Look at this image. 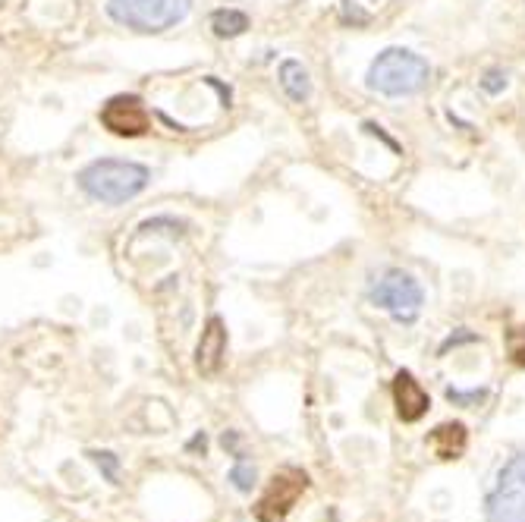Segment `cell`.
I'll return each mask as SVG.
<instances>
[{
  "instance_id": "6da1fadb",
  "label": "cell",
  "mask_w": 525,
  "mask_h": 522,
  "mask_svg": "<svg viewBox=\"0 0 525 522\" xmlns=\"http://www.w3.org/2000/svg\"><path fill=\"white\" fill-rule=\"evenodd\" d=\"M79 189L101 205H123L148 186V167L136 161L101 158L79 170Z\"/></svg>"
},
{
  "instance_id": "7a4b0ae2",
  "label": "cell",
  "mask_w": 525,
  "mask_h": 522,
  "mask_svg": "<svg viewBox=\"0 0 525 522\" xmlns=\"http://www.w3.org/2000/svg\"><path fill=\"white\" fill-rule=\"evenodd\" d=\"M431 79L428 60L406 48H387L375 57L368 70V89L387 98H409L419 95Z\"/></svg>"
},
{
  "instance_id": "3957f363",
  "label": "cell",
  "mask_w": 525,
  "mask_h": 522,
  "mask_svg": "<svg viewBox=\"0 0 525 522\" xmlns=\"http://www.w3.org/2000/svg\"><path fill=\"white\" fill-rule=\"evenodd\" d=\"M192 0H107V16L139 35L167 32L189 16Z\"/></svg>"
},
{
  "instance_id": "277c9868",
  "label": "cell",
  "mask_w": 525,
  "mask_h": 522,
  "mask_svg": "<svg viewBox=\"0 0 525 522\" xmlns=\"http://www.w3.org/2000/svg\"><path fill=\"white\" fill-rule=\"evenodd\" d=\"M371 302L378 309L390 312L397 321H415V315L425 306V293L419 280L406 271H387L375 287H371Z\"/></svg>"
},
{
  "instance_id": "5b68a950",
  "label": "cell",
  "mask_w": 525,
  "mask_h": 522,
  "mask_svg": "<svg viewBox=\"0 0 525 522\" xmlns=\"http://www.w3.org/2000/svg\"><path fill=\"white\" fill-rule=\"evenodd\" d=\"M488 522H525V456L503 466L488 494Z\"/></svg>"
},
{
  "instance_id": "8992f818",
  "label": "cell",
  "mask_w": 525,
  "mask_h": 522,
  "mask_svg": "<svg viewBox=\"0 0 525 522\" xmlns=\"http://www.w3.org/2000/svg\"><path fill=\"white\" fill-rule=\"evenodd\" d=\"M309 488V475L296 466H287L274 472L268 491L261 494V500L255 504V519L258 522H287L290 510L296 507V500L302 497V491Z\"/></svg>"
},
{
  "instance_id": "52a82bcc",
  "label": "cell",
  "mask_w": 525,
  "mask_h": 522,
  "mask_svg": "<svg viewBox=\"0 0 525 522\" xmlns=\"http://www.w3.org/2000/svg\"><path fill=\"white\" fill-rule=\"evenodd\" d=\"M101 123L111 129L114 136H123V139L145 136L151 129V117L136 95H117V98L107 101L101 107Z\"/></svg>"
},
{
  "instance_id": "ba28073f",
  "label": "cell",
  "mask_w": 525,
  "mask_h": 522,
  "mask_svg": "<svg viewBox=\"0 0 525 522\" xmlns=\"http://www.w3.org/2000/svg\"><path fill=\"white\" fill-rule=\"evenodd\" d=\"M224 356H227V331H224V321L214 315L208 318L202 340H199V350H195V368L211 378L221 372Z\"/></svg>"
},
{
  "instance_id": "9c48e42d",
  "label": "cell",
  "mask_w": 525,
  "mask_h": 522,
  "mask_svg": "<svg viewBox=\"0 0 525 522\" xmlns=\"http://www.w3.org/2000/svg\"><path fill=\"white\" fill-rule=\"evenodd\" d=\"M393 403H397V416L403 422H419L431 406L428 394L422 390V384L412 378V372H400L393 378Z\"/></svg>"
},
{
  "instance_id": "30bf717a",
  "label": "cell",
  "mask_w": 525,
  "mask_h": 522,
  "mask_svg": "<svg viewBox=\"0 0 525 522\" xmlns=\"http://www.w3.org/2000/svg\"><path fill=\"white\" fill-rule=\"evenodd\" d=\"M466 441H469V434L463 422H444L428 434V444L441 460H459L466 450Z\"/></svg>"
},
{
  "instance_id": "8fae6325",
  "label": "cell",
  "mask_w": 525,
  "mask_h": 522,
  "mask_svg": "<svg viewBox=\"0 0 525 522\" xmlns=\"http://www.w3.org/2000/svg\"><path fill=\"white\" fill-rule=\"evenodd\" d=\"M277 79H280V89L287 92L290 101H296V104L309 101V95H312V79H309V70H305L299 60H283Z\"/></svg>"
},
{
  "instance_id": "7c38bea8",
  "label": "cell",
  "mask_w": 525,
  "mask_h": 522,
  "mask_svg": "<svg viewBox=\"0 0 525 522\" xmlns=\"http://www.w3.org/2000/svg\"><path fill=\"white\" fill-rule=\"evenodd\" d=\"M211 29L217 38H236L249 29V16L239 13V10H217L211 16Z\"/></svg>"
},
{
  "instance_id": "4fadbf2b",
  "label": "cell",
  "mask_w": 525,
  "mask_h": 522,
  "mask_svg": "<svg viewBox=\"0 0 525 522\" xmlns=\"http://www.w3.org/2000/svg\"><path fill=\"white\" fill-rule=\"evenodd\" d=\"M89 456H92V463L104 472L107 482L120 485V460H117V456H114L111 450H92Z\"/></svg>"
},
{
  "instance_id": "5bb4252c",
  "label": "cell",
  "mask_w": 525,
  "mask_h": 522,
  "mask_svg": "<svg viewBox=\"0 0 525 522\" xmlns=\"http://www.w3.org/2000/svg\"><path fill=\"white\" fill-rule=\"evenodd\" d=\"M230 482H233V488H236V491L249 494V491H252V485H255V466H252V463H246V460H239V463L230 469Z\"/></svg>"
},
{
  "instance_id": "9a60e30c",
  "label": "cell",
  "mask_w": 525,
  "mask_h": 522,
  "mask_svg": "<svg viewBox=\"0 0 525 522\" xmlns=\"http://www.w3.org/2000/svg\"><path fill=\"white\" fill-rule=\"evenodd\" d=\"M485 397H488V390H456V387L447 390V400L456 403V406H475V403H481Z\"/></svg>"
},
{
  "instance_id": "2e32d148",
  "label": "cell",
  "mask_w": 525,
  "mask_h": 522,
  "mask_svg": "<svg viewBox=\"0 0 525 522\" xmlns=\"http://www.w3.org/2000/svg\"><path fill=\"white\" fill-rule=\"evenodd\" d=\"M481 89H485L488 95H500L503 89H507V73H500V70H491L485 79H481Z\"/></svg>"
},
{
  "instance_id": "e0dca14e",
  "label": "cell",
  "mask_w": 525,
  "mask_h": 522,
  "mask_svg": "<svg viewBox=\"0 0 525 522\" xmlns=\"http://www.w3.org/2000/svg\"><path fill=\"white\" fill-rule=\"evenodd\" d=\"M510 353L519 365H525V331H510Z\"/></svg>"
}]
</instances>
